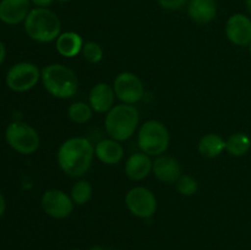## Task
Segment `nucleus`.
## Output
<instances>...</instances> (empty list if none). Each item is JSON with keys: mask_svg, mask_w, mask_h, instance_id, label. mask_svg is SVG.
<instances>
[{"mask_svg": "<svg viewBox=\"0 0 251 250\" xmlns=\"http://www.w3.org/2000/svg\"><path fill=\"white\" fill-rule=\"evenodd\" d=\"M95 158V146L86 137H70L60 145L56 159L61 171L73 178L85 175Z\"/></svg>", "mask_w": 251, "mask_h": 250, "instance_id": "obj_1", "label": "nucleus"}, {"mask_svg": "<svg viewBox=\"0 0 251 250\" xmlns=\"http://www.w3.org/2000/svg\"><path fill=\"white\" fill-rule=\"evenodd\" d=\"M25 32L33 41L50 43L61 33V22L58 15L48 7H36L29 11L24 22Z\"/></svg>", "mask_w": 251, "mask_h": 250, "instance_id": "obj_2", "label": "nucleus"}, {"mask_svg": "<svg viewBox=\"0 0 251 250\" xmlns=\"http://www.w3.org/2000/svg\"><path fill=\"white\" fill-rule=\"evenodd\" d=\"M41 80L47 92L59 100L73 98L77 93V76L70 68L63 64L44 66L42 69Z\"/></svg>", "mask_w": 251, "mask_h": 250, "instance_id": "obj_3", "label": "nucleus"}, {"mask_svg": "<svg viewBox=\"0 0 251 250\" xmlns=\"http://www.w3.org/2000/svg\"><path fill=\"white\" fill-rule=\"evenodd\" d=\"M140 114L134 104L120 103L107 113L104 127L110 139L123 142L129 140L139 127Z\"/></svg>", "mask_w": 251, "mask_h": 250, "instance_id": "obj_4", "label": "nucleus"}, {"mask_svg": "<svg viewBox=\"0 0 251 250\" xmlns=\"http://www.w3.org/2000/svg\"><path fill=\"white\" fill-rule=\"evenodd\" d=\"M171 142V135L166 125L159 120H147L137 130V146L140 151L157 157L166 153Z\"/></svg>", "mask_w": 251, "mask_h": 250, "instance_id": "obj_5", "label": "nucleus"}, {"mask_svg": "<svg viewBox=\"0 0 251 250\" xmlns=\"http://www.w3.org/2000/svg\"><path fill=\"white\" fill-rule=\"evenodd\" d=\"M5 139L12 150L21 154L34 153L41 145L37 130L25 122H14L7 125Z\"/></svg>", "mask_w": 251, "mask_h": 250, "instance_id": "obj_6", "label": "nucleus"}, {"mask_svg": "<svg viewBox=\"0 0 251 250\" xmlns=\"http://www.w3.org/2000/svg\"><path fill=\"white\" fill-rule=\"evenodd\" d=\"M42 70L29 61H21L9 69L6 74V85L14 92H27L41 80Z\"/></svg>", "mask_w": 251, "mask_h": 250, "instance_id": "obj_7", "label": "nucleus"}, {"mask_svg": "<svg viewBox=\"0 0 251 250\" xmlns=\"http://www.w3.org/2000/svg\"><path fill=\"white\" fill-rule=\"evenodd\" d=\"M125 206L139 218H151L157 211L156 195L145 186L131 188L125 195Z\"/></svg>", "mask_w": 251, "mask_h": 250, "instance_id": "obj_8", "label": "nucleus"}, {"mask_svg": "<svg viewBox=\"0 0 251 250\" xmlns=\"http://www.w3.org/2000/svg\"><path fill=\"white\" fill-rule=\"evenodd\" d=\"M112 86L118 100L126 104H136L145 95L144 82L141 78L136 74L129 71L118 74Z\"/></svg>", "mask_w": 251, "mask_h": 250, "instance_id": "obj_9", "label": "nucleus"}, {"mask_svg": "<svg viewBox=\"0 0 251 250\" xmlns=\"http://www.w3.org/2000/svg\"><path fill=\"white\" fill-rule=\"evenodd\" d=\"M41 203L44 212L49 217L56 218V220H64L69 217L73 213L74 206H75L70 195L59 189H49L44 191Z\"/></svg>", "mask_w": 251, "mask_h": 250, "instance_id": "obj_10", "label": "nucleus"}, {"mask_svg": "<svg viewBox=\"0 0 251 250\" xmlns=\"http://www.w3.org/2000/svg\"><path fill=\"white\" fill-rule=\"evenodd\" d=\"M226 36L238 47H247L251 43V20L243 14H234L227 20Z\"/></svg>", "mask_w": 251, "mask_h": 250, "instance_id": "obj_11", "label": "nucleus"}, {"mask_svg": "<svg viewBox=\"0 0 251 250\" xmlns=\"http://www.w3.org/2000/svg\"><path fill=\"white\" fill-rule=\"evenodd\" d=\"M152 173L162 183L173 184L180 178L183 172H181L180 163L176 157L163 153L153 159Z\"/></svg>", "mask_w": 251, "mask_h": 250, "instance_id": "obj_12", "label": "nucleus"}, {"mask_svg": "<svg viewBox=\"0 0 251 250\" xmlns=\"http://www.w3.org/2000/svg\"><path fill=\"white\" fill-rule=\"evenodd\" d=\"M115 98L117 96L113 86L108 85L107 82H98L91 88L88 95V104L91 105L93 112L107 114L115 105Z\"/></svg>", "mask_w": 251, "mask_h": 250, "instance_id": "obj_13", "label": "nucleus"}, {"mask_svg": "<svg viewBox=\"0 0 251 250\" xmlns=\"http://www.w3.org/2000/svg\"><path fill=\"white\" fill-rule=\"evenodd\" d=\"M31 11V0H1L0 21L5 25H19L25 22Z\"/></svg>", "mask_w": 251, "mask_h": 250, "instance_id": "obj_14", "label": "nucleus"}, {"mask_svg": "<svg viewBox=\"0 0 251 250\" xmlns=\"http://www.w3.org/2000/svg\"><path fill=\"white\" fill-rule=\"evenodd\" d=\"M152 163L153 161L149 154L141 151L135 152L127 157L124 167L125 174L127 178L134 181L144 180L150 175V173H152Z\"/></svg>", "mask_w": 251, "mask_h": 250, "instance_id": "obj_15", "label": "nucleus"}, {"mask_svg": "<svg viewBox=\"0 0 251 250\" xmlns=\"http://www.w3.org/2000/svg\"><path fill=\"white\" fill-rule=\"evenodd\" d=\"M186 11L194 22L207 25L217 16V4L216 0H189Z\"/></svg>", "mask_w": 251, "mask_h": 250, "instance_id": "obj_16", "label": "nucleus"}, {"mask_svg": "<svg viewBox=\"0 0 251 250\" xmlns=\"http://www.w3.org/2000/svg\"><path fill=\"white\" fill-rule=\"evenodd\" d=\"M95 157L107 166H114L124 157V147L119 141L110 137L100 140L95 146Z\"/></svg>", "mask_w": 251, "mask_h": 250, "instance_id": "obj_17", "label": "nucleus"}, {"mask_svg": "<svg viewBox=\"0 0 251 250\" xmlns=\"http://www.w3.org/2000/svg\"><path fill=\"white\" fill-rule=\"evenodd\" d=\"M83 47L82 37L73 31L63 32L55 41L56 51L65 58H74L81 53Z\"/></svg>", "mask_w": 251, "mask_h": 250, "instance_id": "obj_18", "label": "nucleus"}, {"mask_svg": "<svg viewBox=\"0 0 251 250\" xmlns=\"http://www.w3.org/2000/svg\"><path fill=\"white\" fill-rule=\"evenodd\" d=\"M198 151L206 158H216L226 151V140L221 135L213 132L203 135L198 144Z\"/></svg>", "mask_w": 251, "mask_h": 250, "instance_id": "obj_19", "label": "nucleus"}, {"mask_svg": "<svg viewBox=\"0 0 251 250\" xmlns=\"http://www.w3.org/2000/svg\"><path fill=\"white\" fill-rule=\"evenodd\" d=\"M251 139L245 132H234L226 140V151L233 157H242L249 152Z\"/></svg>", "mask_w": 251, "mask_h": 250, "instance_id": "obj_20", "label": "nucleus"}, {"mask_svg": "<svg viewBox=\"0 0 251 250\" xmlns=\"http://www.w3.org/2000/svg\"><path fill=\"white\" fill-rule=\"evenodd\" d=\"M93 115V109L86 102H74L68 108V117L76 124H85L90 122Z\"/></svg>", "mask_w": 251, "mask_h": 250, "instance_id": "obj_21", "label": "nucleus"}, {"mask_svg": "<svg viewBox=\"0 0 251 250\" xmlns=\"http://www.w3.org/2000/svg\"><path fill=\"white\" fill-rule=\"evenodd\" d=\"M93 194L92 185L87 180H77L70 190V198L74 203L77 206H83L91 200Z\"/></svg>", "mask_w": 251, "mask_h": 250, "instance_id": "obj_22", "label": "nucleus"}, {"mask_svg": "<svg viewBox=\"0 0 251 250\" xmlns=\"http://www.w3.org/2000/svg\"><path fill=\"white\" fill-rule=\"evenodd\" d=\"M176 186L179 194L184 196H193L199 190L198 180L189 174H181L180 178L176 181Z\"/></svg>", "mask_w": 251, "mask_h": 250, "instance_id": "obj_23", "label": "nucleus"}, {"mask_svg": "<svg viewBox=\"0 0 251 250\" xmlns=\"http://www.w3.org/2000/svg\"><path fill=\"white\" fill-rule=\"evenodd\" d=\"M83 59L90 64H98L103 59V49L96 42H86L83 43L81 50Z\"/></svg>", "mask_w": 251, "mask_h": 250, "instance_id": "obj_24", "label": "nucleus"}, {"mask_svg": "<svg viewBox=\"0 0 251 250\" xmlns=\"http://www.w3.org/2000/svg\"><path fill=\"white\" fill-rule=\"evenodd\" d=\"M158 5L163 7L164 10H169V11H178V10L183 9L185 5H188L189 0H157Z\"/></svg>", "mask_w": 251, "mask_h": 250, "instance_id": "obj_25", "label": "nucleus"}, {"mask_svg": "<svg viewBox=\"0 0 251 250\" xmlns=\"http://www.w3.org/2000/svg\"><path fill=\"white\" fill-rule=\"evenodd\" d=\"M54 0H31V2L33 5H36L37 7H48L53 4Z\"/></svg>", "mask_w": 251, "mask_h": 250, "instance_id": "obj_26", "label": "nucleus"}, {"mask_svg": "<svg viewBox=\"0 0 251 250\" xmlns=\"http://www.w3.org/2000/svg\"><path fill=\"white\" fill-rule=\"evenodd\" d=\"M5 56H6V48H5V44L0 41V65L4 63Z\"/></svg>", "mask_w": 251, "mask_h": 250, "instance_id": "obj_27", "label": "nucleus"}, {"mask_svg": "<svg viewBox=\"0 0 251 250\" xmlns=\"http://www.w3.org/2000/svg\"><path fill=\"white\" fill-rule=\"evenodd\" d=\"M5 210H6V201H5V198L2 196V194L0 193V217L4 215Z\"/></svg>", "mask_w": 251, "mask_h": 250, "instance_id": "obj_28", "label": "nucleus"}, {"mask_svg": "<svg viewBox=\"0 0 251 250\" xmlns=\"http://www.w3.org/2000/svg\"><path fill=\"white\" fill-rule=\"evenodd\" d=\"M245 6H247L248 12L251 15V0H247V1H245Z\"/></svg>", "mask_w": 251, "mask_h": 250, "instance_id": "obj_29", "label": "nucleus"}, {"mask_svg": "<svg viewBox=\"0 0 251 250\" xmlns=\"http://www.w3.org/2000/svg\"><path fill=\"white\" fill-rule=\"evenodd\" d=\"M90 250H110V249H108V248H103V247H93L91 248Z\"/></svg>", "mask_w": 251, "mask_h": 250, "instance_id": "obj_30", "label": "nucleus"}, {"mask_svg": "<svg viewBox=\"0 0 251 250\" xmlns=\"http://www.w3.org/2000/svg\"><path fill=\"white\" fill-rule=\"evenodd\" d=\"M58 1H61V2H68V1H70V0H58Z\"/></svg>", "mask_w": 251, "mask_h": 250, "instance_id": "obj_31", "label": "nucleus"}, {"mask_svg": "<svg viewBox=\"0 0 251 250\" xmlns=\"http://www.w3.org/2000/svg\"><path fill=\"white\" fill-rule=\"evenodd\" d=\"M249 51H250V54H251V43L249 44Z\"/></svg>", "mask_w": 251, "mask_h": 250, "instance_id": "obj_32", "label": "nucleus"}, {"mask_svg": "<svg viewBox=\"0 0 251 250\" xmlns=\"http://www.w3.org/2000/svg\"><path fill=\"white\" fill-rule=\"evenodd\" d=\"M71 250H82V249H71Z\"/></svg>", "mask_w": 251, "mask_h": 250, "instance_id": "obj_33", "label": "nucleus"}]
</instances>
